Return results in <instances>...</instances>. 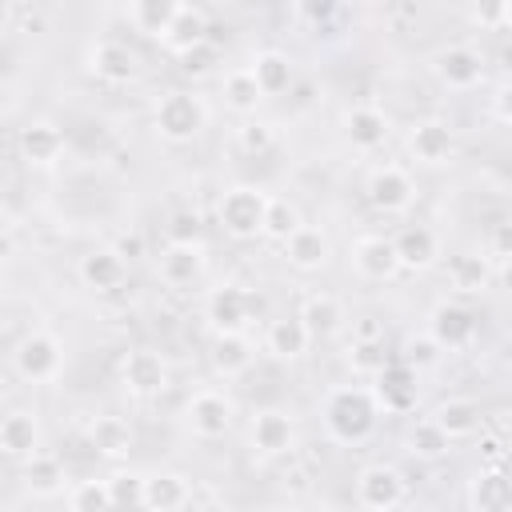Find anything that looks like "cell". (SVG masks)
<instances>
[{
    "mask_svg": "<svg viewBox=\"0 0 512 512\" xmlns=\"http://www.w3.org/2000/svg\"><path fill=\"white\" fill-rule=\"evenodd\" d=\"M376 416H380V404L372 400L368 388H336L324 404V424L340 444H356L372 436Z\"/></svg>",
    "mask_w": 512,
    "mask_h": 512,
    "instance_id": "cell-1",
    "label": "cell"
},
{
    "mask_svg": "<svg viewBox=\"0 0 512 512\" xmlns=\"http://www.w3.org/2000/svg\"><path fill=\"white\" fill-rule=\"evenodd\" d=\"M156 132L168 140V144H188L192 136H200V128L208 124V108H204V100L196 96V92H168V96H160V104H156Z\"/></svg>",
    "mask_w": 512,
    "mask_h": 512,
    "instance_id": "cell-2",
    "label": "cell"
},
{
    "mask_svg": "<svg viewBox=\"0 0 512 512\" xmlns=\"http://www.w3.org/2000/svg\"><path fill=\"white\" fill-rule=\"evenodd\" d=\"M264 208H268V192H260V188H252V184H236V188H228V192L220 196L216 216H220V224H224L228 236L252 240V236H260V228H264Z\"/></svg>",
    "mask_w": 512,
    "mask_h": 512,
    "instance_id": "cell-3",
    "label": "cell"
},
{
    "mask_svg": "<svg viewBox=\"0 0 512 512\" xmlns=\"http://www.w3.org/2000/svg\"><path fill=\"white\" fill-rule=\"evenodd\" d=\"M356 504L364 512H384L404 504V476L392 464H368L356 476Z\"/></svg>",
    "mask_w": 512,
    "mask_h": 512,
    "instance_id": "cell-4",
    "label": "cell"
},
{
    "mask_svg": "<svg viewBox=\"0 0 512 512\" xmlns=\"http://www.w3.org/2000/svg\"><path fill=\"white\" fill-rule=\"evenodd\" d=\"M248 308H252V296H248L244 288H236V284H220V288H212L208 300H204V316H208V324L216 328V336H236V332H244Z\"/></svg>",
    "mask_w": 512,
    "mask_h": 512,
    "instance_id": "cell-5",
    "label": "cell"
},
{
    "mask_svg": "<svg viewBox=\"0 0 512 512\" xmlns=\"http://www.w3.org/2000/svg\"><path fill=\"white\" fill-rule=\"evenodd\" d=\"M120 380L136 396H160L168 388V364L152 348H132L124 356V364H120Z\"/></svg>",
    "mask_w": 512,
    "mask_h": 512,
    "instance_id": "cell-6",
    "label": "cell"
},
{
    "mask_svg": "<svg viewBox=\"0 0 512 512\" xmlns=\"http://www.w3.org/2000/svg\"><path fill=\"white\" fill-rule=\"evenodd\" d=\"M16 372L32 384L40 380H52L60 372V340L48 336V332H32L16 344Z\"/></svg>",
    "mask_w": 512,
    "mask_h": 512,
    "instance_id": "cell-7",
    "label": "cell"
},
{
    "mask_svg": "<svg viewBox=\"0 0 512 512\" xmlns=\"http://www.w3.org/2000/svg\"><path fill=\"white\" fill-rule=\"evenodd\" d=\"M428 336L436 340V348H464L476 336V316L456 300H440L428 316Z\"/></svg>",
    "mask_w": 512,
    "mask_h": 512,
    "instance_id": "cell-8",
    "label": "cell"
},
{
    "mask_svg": "<svg viewBox=\"0 0 512 512\" xmlns=\"http://www.w3.org/2000/svg\"><path fill=\"white\" fill-rule=\"evenodd\" d=\"M432 72H436V80L448 84V88H472V84H480L484 64H480V52H476V48H468V44H448V48H440V52L432 56Z\"/></svg>",
    "mask_w": 512,
    "mask_h": 512,
    "instance_id": "cell-9",
    "label": "cell"
},
{
    "mask_svg": "<svg viewBox=\"0 0 512 512\" xmlns=\"http://www.w3.org/2000/svg\"><path fill=\"white\" fill-rule=\"evenodd\" d=\"M408 152H412L416 164H428V168L452 160V152H456L452 128L444 120H416L408 128Z\"/></svg>",
    "mask_w": 512,
    "mask_h": 512,
    "instance_id": "cell-10",
    "label": "cell"
},
{
    "mask_svg": "<svg viewBox=\"0 0 512 512\" xmlns=\"http://www.w3.org/2000/svg\"><path fill=\"white\" fill-rule=\"evenodd\" d=\"M412 196H416V184H412V176H408L404 168H396V164H384V168H376V172L368 176V200H372V208H380V212H404V208L412 204Z\"/></svg>",
    "mask_w": 512,
    "mask_h": 512,
    "instance_id": "cell-11",
    "label": "cell"
},
{
    "mask_svg": "<svg viewBox=\"0 0 512 512\" xmlns=\"http://www.w3.org/2000/svg\"><path fill=\"white\" fill-rule=\"evenodd\" d=\"M188 424H192V432L204 436V440L224 436V432L232 428V400H228L224 392H212V388L196 392V396L188 400Z\"/></svg>",
    "mask_w": 512,
    "mask_h": 512,
    "instance_id": "cell-12",
    "label": "cell"
},
{
    "mask_svg": "<svg viewBox=\"0 0 512 512\" xmlns=\"http://www.w3.org/2000/svg\"><path fill=\"white\" fill-rule=\"evenodd\" d=\"M392 252H396V264H400V268H408V272H424V268L436 264V256H440V240H436L432 228H424V224H408V228H400V236L392 240Z\"/></svg>",
    "mask_w": 512,
    "mask_h": 512,
    "instance_id": "cell-13",
    "label": "cell"
},
{
    "mask_svg": "<svg viewBox=\"0 0 512 512\" xmlns=\"http://www.w3.org/2000/svg\"><path fill=\"white\" fill-rule=\"evenodd\" d=\"M376 380L380 384H376L372 400L384 404V412H408L416 404V368H408L404 360H392Z\"/></svg>",
    "mask_w": 512,
    "mask_h": 512,
    "instance_id": "cell-14",
    "label": "cell"
},
{
    "mask_svg": "<svg viewBox=\"0 0 512 512\" xmlns=\"http://www.w3.org/2000/svg\"><path fill=\"white\" fill-rule=\"evenodd\" d=\"M88 68L108 84H128L136 76V52L120 40H96L88 48Z\"/></svg>",
    "mask_w": 512,
    "mask_h": 512,
    "instance_id": "cell-15",
    "label": "cell"
},
{
    "mask_svg": "<svg viewBox=\"0 0 512 512\" xmlns=\"http://www.w3.org/2000/svg\"><path fill=\"white\" fill-rule=\"evenodd\" d=\"M292 444H296V428H292V420L284 412H276V408L256 412V420H252V448L260 456H284V452H292Z\"/></svg>",
    "mask_w": 512,
    "mask_h": 512,
    "instance_id": "cell-16",
    "label": "cell"
},
{
    "mask_svg": "<svg viewBox=\"0 0 512 512\" xmlns=\"http://www.w3.org/2000/svg\"><path fill=\"white\" fill-rule=\"evenodd\" d=\"M352 264H356V272L368 276V280H388V276L400 272L396 252H392V240H384V236H360V240L352 244Z\"/></svg>",
    "mask_w": 512,
    "mask_h": 512,
    "instance_id": "cell-17",
    "label": "cell"
},
{
    "mask_svg": "<svg viewBox=\"0 0 512 512\" xmlns=\"http://www.w3.org/2000/svg\"><path fill=\"white\" fill-rule=\"evenodd\" d=\"M432 420H436V428H440L448 440L472 436V432L484 424L480 404H476L472 396H448V400H440V404H436V412H432Z\"/></svg>",
    "mask_w": 512,
    "mask_h": 512,
    "instance_id": "cell-18",
    "label": "cell"
},
{
    "mask_svg": "<svg viewBox=\"0 0 512 512\" xmlns=\"http://www.w3.org/2000/svg\"><path fill=\"white\" fill-rule=\"evenodd\" d=\"M284 256H288V264H292L296 272H316V268H324V260H328V236H324L320 228L300 224V228L284 240Z\"/></svg>",
    "mask_w": 512,
    "mask_h": 512,
    "instance_id": "cell-19",
    "label": "cell"
},
{
    "mask_svg": "<svg viewBox=\"0 0 512 512\" xmlns=\"http://www.w3.org/2000/svg\"><path fill=\"white\" fill-rule=\"evenodd\" d=\"M184 504H188V484H184V476H176V472L144 476V496H140V508H144V512H180Z\"/></svg>",
    "mask_w": 512,
    "mask_h": 512,
    "instance_id": "cell-20",
    "label": "cell"
},
{
    "mask_svg": "<svg viewBox=\"0 0 512 512\" xmlns=\"http://www.w3.org/2000/svg\"><path fill=\"white\" fill-rule=\"evenodd\" d=\"M200 40H208V16H204V8H196V4H176V16H172V24H168V32H164V48H172V52L180 56V52H188V48L200 44Z\"/></svg>",
    "mask_w": 512,
    "mask_h": 512,
    "instance_id": "cell-21",
    "label": "cell"
},
{
    "mask_svg": "<svg viewBox=\"0 0 512 512\" xmlns=\"http://www.w3.org/2000/svg\"><path fill=\"white\" fill-rule=\"evenodd\" d=\"M16 148H20V156L28 160V164H56L60 160V152H64V136H60V128H52V124H28V128H20V136H16Z\"/></svg>",
    "mask_w": 512,
    "mask_h": 512,
    "instance_id": "cell-22",
    "label": "cell"
},
{
    "mask_svg": "<svg viewBox=\"0 0 512 512\" xmlns=\"http://www.w3.org/2000/svg\"><path fill=\"white\" fill-rule=\"evenodd\" d=\"M344 132H348V140H352L356 148L372 152V148H380L384 136H388V116H384L380 108H368V104L348 108V112H344Z\"/></svg>",
    "mask_w": 512,
    "mask_h": 512,
    "instance_id": "cell-23",
    "label": "cell"
},
{
    "mask_svg": "<svg viewBox=\"0 0 512 512\" xmlns=\"http://www.w3.org/2000/svg\"><path fill=\"white\" fill-rule=\"evenodd\" d=\"M124 272H128V264H124L112 248H96V252H88V256L80 260V280H84L88 288H96V292L120 288V284H124Z\"/></svg>",
    "mask_w": 512,
    "mask_h": 512,
    "instance_id": "cell-24",
    "label": "cell"
},
{
    "mask_svg": "<svg viewBox=\"0 0 512 512\" xmlns=\"http://www.w3.org/2000/svg\"><path fill=\"white\" fill-rule=\"evenodd\" d=\"M472 508L476 512H508L512 508V484L504 468H484L472 480Z\"/></svg>",
    "mask_w": 512,
    "mask_h": 512,
    "instance_id": "cell-25",
    "label": "cell"
},
{
    "mask_svg": "<svg viewBox=\"0 0 512 512\" xmlns=\"http://www.w3.org/2000/svg\"><path fill=\"white\" fill-rule=\"evenodd\" d=\"M204 268V252L200 244H172L164 256H160V280L180 288V284H192Z\"/></svg>",
    "mask_w": 512,
    "mask_h": 512,
    "instance_id": "cell-26",
    "label": "cell"
},
{
    "mask_svg": "<svg viewBox=\"0 0 512 512\" xmlns=\"http://www.w3.org/2000/svg\"><path fill=\"white\" fill-rule=\"evenodd\" d=\"M308 328L300 324V316H280V320H272L268 324V336H264V344H268V352L272 356H280V360H296V356H304L308 352Z\"/></svg>",
    "mask_w": 512,
    "mask_h": 512,
    "instance_id": "cell-27",
    "label": "cell"
},
{
    "mask_svg": "<svg viewBox=\"0 0 512 512\" xmlns=\"http://www.w3.org/2000/svg\"><path fill=\"white\" fill-rule=\"evenodd\" d=\"M248 72H252L260 96H276V92H284V88L292 84V60H288L284 52H276V48L256 52V60H252Z\"/></svg>",
    "mask_w": 512,
    "mask_h": 512,
    "instance_id": "cell-28",
    "label": "cell"
},
{
    "mask_svg": "<svg viewBox=\"0 0 512 512\" xmlns=\"http://www.w3.org/2000/svg\"><path fill=\"white\" fill-rule=\"evenodd\" d=\"M64 464H60V456H52V452H32L28 460H24V484L36 492V496H56V492H64Z\"/></svg>",
    "mask_w": 512,
    "mask_h": 512,
    "instance_id": "cell-29",
    "label": "cell"
},
{
    "mask_svg": "<svg viewBox=\"0 0 512 512\" xmlns=\"http://www.w3.org/2000/svg\"><path fill=\"white\" fill-rule=\"evenodd\" d=\"M340 320H344V308H340V300L328 296V292H312V296L300 304V324L308 328V336H328V332L340 328Z\"/></svg>",
    "mask_w": 512,
    "mask_h": 512,
    "instance_id": "cell-30",
    "label": "cell"
},
{
    "mask_svg": "<svg viewBox=\"0 0 512 512\" xmlns=\"http://www.w3.org/2000/svg\"><path fill=\"white\" fill-rule=\"evenodd\" d=\"M36 440H40V428H36L32 412H8L0 420V448L8 456H24L28 460L36 452Z\"/></svg>",
    "mask_w": 512,
    "mask_h": 512,
    "instance_id": "cell-31",
    "label": "cell"
},
{
    "mask_svg": "<svg viewBox=\"0 0 512 512\" xmlns=\"http://www.w3.org/2000/svg\"><path fill=\"white\" fill-rule=\"evenodd\" d=\"M172 16H176V0H136V4H128L132 28L144 32V36H152V40H164Z\"/></svg>",
    "mask_w": 512,
    "mask_h": 512,
    "instance_id": "cell-32",
    "label": "cell"
},
{
    "mask_svg": "<svg viewBox=\"0 0 512 512\" xmlns=\"http://www.w3.org/2000/svg\"><path fill=\"white\" fill-rule=\"evenodd\" d=\"M88 440H92V448H96L100 456H128V448H132V428H128V420H120V416H96L92 428H88Z\"/></svg>",
    "mask_w": 512,
    "mask_h": 512,
    "instance_id": "cell-33",
    "label": "cell"
},
{
    "mask_svg": "<svg viewBox=\"0 0 512 512\" xmlns=\"http://www.w3.org/2000/svg\"><path fill=\"white\" fill-rule=\"evenodd\" d=\"M488 276H492V264L476 252H460L448 264V284L456 292H480V288H488Z\"/></svg>",
    "mask_w": 512,
    "mask_h": 512,
    "instance_id": "cell-34",
    "label": "cell"
},
{
    "mask_svg": "<svg viewBox=\"0 0 512 512\" xmlns=\"http://www.w3.org/2000/svg\"><path fill=\"white\" fill-rule=\"evenodd\" d=\"M248 364H252V344L244 340V332H236V336H216V344H212V368H216L220 376H240Z\"/></svg>",
    "mask_w": 512,
    "mask_h": 512,
    "instance_id": "cell-35",
    "label": "cell"
},
{
    "mask_svg": "<svg viewBox=\"0 0 512 512\" xmlns=\"http://www.w3.org/2000/svg\"><path fill=\"white\" fill-rule=\"evenodd\" d=\"M348 364H352L356 376H380L392 364V352L384 348V340H352Z\"/></svg>",
    "mask_w": 512,
    "mask_h": 512,
    "instance_id": "cell-36",
    "label": "cell"
},
{
    "mask_svg": "<svg viewBox=\"0 0 512 512\" xmlns=\"http://www.w3.org/2000/svg\"><path fill=\"white\" fill-rule=\"evenodd\" d=\"M224 104H228L232 112H256L260 88H256V80H252L248 68H236V72L224 76Z\"/></svg>",
    "mask_w": 512,
    "mask_h": 512,
    "instance_id": "cell-37",
    "label": "cell"
},
{
    "mask_svg": "<svg viewBox=\"0 0 512 512\" xmlns=\"http://www.w3.org/2000/svg\"><path fill=\"white\" fill-rule=\"evenodd\" d=\"M448 436L436 428V420L428 416V420H416L412 428H408V452L412 456H424V460H436V456H444L448 452Z\"/></svg>",
    "mask_w": 512,
    "mask_h": 512,
    "instance_id": "cell-38",
    "label": "cell"
},
{
    "mask_svg": "<svg viewBox=\"0 0 512 512\" xmlns=\"http://www.w3.org/2000/svg\"><path fill=\"white\" fill-rule=\"evenodd\" d=\"M296 228H300V212H296V204L268 196V208H264V228H260V236H272V240H280V244H284V240H288Z\"/></svg>",
    "mask_w": 512,
    "mask_h": 512,
    "instance_id": "cell-39",
    "label": "cell"
},
{
    "mask_svg": "<svg viewBox=\"0 0 512 512\" xmlns=\"http://www.w3.org/2000/svg\"><path fill=\"white\" fill-rule=\"evenodd\" d=\"M68 512H112L108 480H80L68 492Z\"/></svg>",
    "mask_w": 512,
    "mask_h": 512,
    "instance_id": "cell-40",
    "label": "cell"
},
{
    "mask_svg": "<svg viewBox=\"0 0 512 512\" xmlns=\"http://www.w3.org/2000/svg\"><path fill=\"white\" fill-rule=\"evenodd\" d=\"M216 64H220V44H216L212 36L200 40V44H192L188 52H180V68H184L188 76H208Z\"/></svg>",
    "mask_w": 512,
    "mask_h": 512,
    "instance_id": "cell-41",
    "label": "cell"
},
{
    "mask_svg": "<svg viewBox=\"0 0 512 512\" xmlns=\"http://www.w3.org/2000/svg\"><path fill=\"white\" fill-rule=\"evenodd\" d=\"M108 492H112V512H116V508L136 512V508H140V496H144V476L120 472V476L108 480Z\"/></svg>",
    "mask_w": 512,
    "mask_h": 512,
    "instance_id": "cell-42",
    "label": "cell"
},
{
    "mask_svg": "<svg viewBox=\"0 0 512 512\" xmlns=\"http://www.w3.org/2000/svg\"><path fill=\"white\" fill-rule=\"evenodd\" d=\"M200 236H204V224L192 208L172 212V220H168V240L172 244H200Z\"/></svg>",
    "mask_w": 512,
    "mask_h": 512,
    "instance_id": "cell-43",
    "label": "cell"
},
{
    "mask_svg": "<svg viewBox=\"0 0 512 512\" xmlns=\"http://www.w3.org/2000/svg\"><path fill=\"white\" fill-rule=\"evenodd\" d=\"M272 140H276V132H272V124H264V120H248V124H240V132H236V144H240L244 152H252V156L268 152Z\"/></svg>",
    "mask_w": 512,
    "mask_h": 512,
    "instance_id": "cell-44",
    "label": "cell"
},
{
    "mask_svg": "<svg viewBox=\"0 0 512 512\" xmlns=\"http://www.w3.org/2000/svg\"><path fill=\"white\" fill-rule=\"evenodd\" d=\"M440 356V348H436V340L432 336H408V344H404V364L408 368H424V364H432Z\"/></svg>",
    "mask_w": 512,
    "mask_h": 512,
    "instance_id": "cell-45",
    "label": "cell"
},
{
    "mask_svg": "<svg viewBox=\"0 0 512 512\" xmlns=\"http://www.w3.org/2000/svg\"><path fill=\"white\" fill-rule=\"evenodd\" d=\"M472 20H476V24H488V28L508 24V20H512V4L500 0V4H488V8H472Z\"/></svg>",
    "mask_w": 512,
    "mask_h": 512,
    "instance_id": "cell-46",
    "label": "cell"
},
{
    "mask_svg": "<svg viewBox=\"0 0 512 512\" xmlns=\"http://www.w3.org/2000/svg\"><path fill=\"white\" fill-rule=\"evenodd\" d=\"M480 456H484V468H504V460H508L504 436H484L480 440Z\"/></svg>",
    "mask_w": 512,
    "mask_h": 512,
    "instance_id": "cell-47",
    "label": "cell"
},
{
    "mask_svg": "<svg viewBox=\"0 0 512 512\" xmlns=\"http://www.w3.org/2000/svg\"><path fill=\"white\" fill-rule=\"evenodd\" d=\"M508 256H512V224H496V232H492V260L504 268Z\"/></svg>",
    "mask_w": 512,
    "mask_h": 512,
    "instance_id": "cell-48",
    "label": "cell"
},
{
    "mask_svg": "<svg viewBox=\"0 0 512 512\" xmlns=\"http://www.w3.org/2000/svg\"><path fill=\"white\" fill-rule=\"evenodd\" d=\"M112 252H116L124 264H128V260H140V256H144V236H140V232H124Z\"/></svg>",
    "mask_w": 512,
    "mask_h": 512,
    "instance_id": "cell-49",
    "label": "cell"
},
{
    "mask_svg": "<svg viewBox=\"0 0 512 512\" xmlns=\"http://www.w3.org/2000/svg\"><path fill=\"white\" fill-rule=\"evenodd\" d=\"M296 16H300V20H312V24H324V20L340 16V8H336V4H300Z\"/></svg>",
    "mask_w": 512,
    "mask_h": 512,
    "instance_id": "cell-50",
    "label": "cell"
},
{
    "mask_svg": "<svg viewBox=\"0 0 512 512\" xmlns=\"http://www.w3.org/2000/svg\"><path fill=\"white\" fill-rule=\"evenodd\" d=\"M356 340H384V328H380L372 316H364V320L356 324Z\"/></svg>",
    "mask_w": 512,
    "mask_h": 512,
    "instance_id": "cell-51",
    "label": "cell"
},
{
    "mask_svg": "<svg viewBox=\"0 0 512 512\" xmlns=\"http://www.w3.org/2000/svg\"><path fill=\"white\" fill-rule=\"evenodd\" d=\"M200 512H228V508H224V504H204Z\"/></svg>",
    "mask_w": 512,
    "mask_h": 512,
    "instance_id": "cell-52",
    "label": "cell"
},
{
    "mask_svg": "<svg viewBox=\"0 0 512 512\" xmlns=\"http://www.w3.org/2000/svg\"><path fill=\"white\" fill-rule=\"evenodd\" d=\"M384 512H408V508H404V504H396V508H384Z\"/></svg>",
    "mask_w": 512,
    "mask_h": 512,
    "instance_id": "cell-53",
    "label": "cell"
}]
</instances>
